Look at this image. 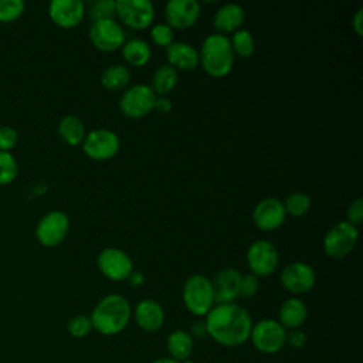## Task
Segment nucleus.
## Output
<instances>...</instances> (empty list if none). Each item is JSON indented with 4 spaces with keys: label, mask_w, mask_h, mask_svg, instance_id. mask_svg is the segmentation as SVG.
Masks as SVG:
<instances>
[{
    "label": "nucleus",
    "mask_w": 363,
    "mask_h": 363,
    "mask_svg": "<svg viewBox=\"0 0 363 363\" xmlns=\"http://www.w3.org/2000/svg\"><path fill=\"white\" fill-rule=\"evenodd\" d=\"M180 363H193V362H190V360L187 359V360H183V362H180Z\"/></svg>",
    "instance_id": "c03bdc74"
},
{
    "label": "nucleus",
    "mask_w": 363,
    "mask_h": 363,
    "mask_svg": "<svg viewBox=\"0 0 363 363\" xmlns=\"http://www.w3.org/2000/svg\"><path fill=\"white\" fill-rule=\"evenodd\" d=\"M204 323L207 335L225 347L244 345L252 328L250 312L235 302L214 305L206 315Z\"/></svg>",
    "instance_id": "f257e3e1"
},
{
    "label": "nucleus",
    "mask_w": 363,
    "mask_h": 363,
    "mask_svg": "<svg viewBox=\"0 0 363 363\" xmlns=\"http://www.w3.org/2000/svg\"><path fill=\"white\" fill-rule=\"evenodd\" d=\"M129 82H130V71L122 64L109 65L108 68H105V71L101 75L102 86L111 92L126 89Z\"/></svg>",
    "instance_id": "bb28decb"
},
{
    "label": "nucleus",
    "mask_w": 363,
    "mask_h": 363,
    "mask_svg": "<svg viewBox=\"0 0 363 363\" xmlns=\"http://www.w3.org/2000/svg\"><path fill=\"white\" fill-rule=\"evenodd\" d=\"M115 16L132 30H145L155 21V7L149 0H116Z\"/></svg>",
    "instance_id": "9d476101"
},
{
    "label": "nucleus",
    "mask_w": 363,
    "mask_h": 363,
    "mask_svg": "<svg viewBox=\"0 0 363 363\" xmlns=\"http://www.w3.org/2000/svg\"><path fill=\"white\" fill-rule=\"evenodd\" d=\"M152 363H180V362H177V360H174V359H172V357H162V359L153 360Z\"/></svg>",
    "instance_id": "37998d69"
},
{
    "label": "nucleus",
    "mask_w": 363,
    "mask_h": 363,
    "mask_svg": "<svg viewBox=\"0 0 363 363\" xmlns=\"http://www.w3.org/2000/svg\"><path fill=\"white\" fill-rule=\"evenodd\" d=\"M122 57L132 67H143L152 57L150 45L142 38H132L122 45Z\"/></svg>",
    "instance_id": "b1692460"
},
{
    "label": "nucleus",
    "mask_w": 363,
    "mask_h": 363,
    "mask_svg": "<svg viewBox=\"0 0 363 363\" xmlns=\"http://www.w3.org/2000/svg\"><path fill=\"white\" fill-rule=\"evenodd\" d=\"M284 203V208H285V213L286 216H291V217H302L305 216L309 208H311V197L302 191H295V193H291Z\"/></svg>",
    "instance_id": "c85d7f7f"
},
{
    "label": "nucleus",
    "mask_w": 363,
    "mask_h": 363,
    "mask_svg": "<svg viewBox=\"0 0 363 363\" xmlns=\"http://www.w3.org/2000/svg\"><path fill=\"white\" fill-rule=\"evenodd\" d=\"M18 173V164L11 152H0V184L11 183Z\"/></svg>",
    "instance_id": "7c9ffc66"
},
{
    "label": "nucleus",
    "mask_w": 363,
    "mask_h": 363,
    "mask_svg": "<svg viewBox=\"0 0 363 363\" xmlns=\"http://www.w3.org/2000/svg\"><path fill=\"white\" fill-rule=\"evenodd\" d=\"M245 259L251 274L255 277H268L277 269L279 264V254L272 242L258 240L248 247Z\"/></svg>",
    "instance_id": "f8f14e48"
},
{
    "label": "nucleus",
    "mask_w": 363,
    "mask_h": 363,
    "mask_svg": "<svg viewBox=\"0 0 363 363\" xmlns=\"http://www.w3.org/2000/svg\"><path fill=\"white\" fill-rule=\"evenodd\" d=\"M279 282L291 294H306L316 284V272L309 264L294 261L282 268L279 272Z\"/></svg>",
    "instance_id": "4468645a"
},
{
    "label": "nucleus",
    "mask_w": 363,
    "mask_h": 363,
    "mask_svg": "<svg viewBox=\"0 0 363 363\" xmlns=\"http://www.w3.org/2000/svg\"><path fill=\"white\" fill-rule=\"evenodd\" d=\"M155 109L160 113H167L172 109V102L166 96H157L156 104H155Z\"/></svg>",
    "instance_id": "a19ab883"
},
{
    "label": "nucleus",
    "mask_w": 363,
    "mask_h": 363,
    "mask_svg": "<svg viewBox=\"0 0 363 363\" xmlns=\"http://www.w3.org/2000/svg\"><path fill=\"white\" fill-rule=\"evenodd\" d=\"M259 289V281L258 277H255L254 274H245L241 275V281H240V296L242 298H252L257 295Z\"/></svg>",
    "instance_id": "f704fd0d"
},
{
    "label": "nucleus",
    "mask_w": 363,
    "mask_h": 363,
    "mask_svg": "<svg viewBox=\"0 0 363 363\" xmlns=\"http://www.w3.org/2000/svg\"><path fill=\"white\" fill-rule=\"evenodd\" d=\"M88 37L92 45L104 52L121 50L125 44V30L122 24L115 18L91 23Z\"/></svg>",
    "instance_id": "1a4fd4ad"
},
{
    "label": "nucleus",
    "mask_w": 363,
    "mask_h": 363,
    "mask_svg": "<svg viewBox=\"0 0 363 363\" xmlns=\"http://www.w3.org/2000/svg\"><path fill=\"white\" fill-rule=\"evenodd\" d=\"M289 345L291 347L295 349H301L305 343H306V335L305 332L299 330V329H292L289 332H286V339H285V345Z\"/></svg>",
    "instance_id": "4c0bfd02"
},
{
    "label": "nucleus",
    "mask_w": 363,
    "mask_h": 363,
    "mask_svg": "<svg viewBox=\"0 0 363 363\" xmlns=\"http://www.w3.org/2000/svg\"><path fill=\"white\" fill-rule=\"evenodd\" d=\"M86 7L81 0H52L48 6V16L61 28H74L85 17Z\"/></svg>",
    "instance_id": "f3484780"
},
{
    "label": "nucleus",
    "mask_w": 363,
    "mask_h": 363,
    "mask_svg": "<svg viewBox=\"0 0 363 363\" xmlns=\"http://www.w3.org/2000/svg\"><path fill=\"white\" fill-rule=\"evenodd\" d=\"M18 140V133L13 126L4 125L0 128V152H11Z\"/></svg>",
    "instance_id": "c9c22d12"
},
{
    "label": "nucleus",
    "mask_w": 363,
    "mask_h": 363,
    "mask_svg": "<svg viewBox=\"0 0 363 363\" xmlns=\"http://www.w3.org/2000/svg\"><path fill=\"white\" fill-rule=\"evenodd\" d=\"M201 13L197 0H170L164 6V20L170 28L184 30L193 27Z\"/></svg>",
    "instance_id": "2eb2a0df"
},
{
    "label": "nucleus",
    "mask_w": 363,
    "mask_h": 363,
    "mask_svg": "<svg viewBox=\"0 0 363 363\" xmlns=\"http://www.w3.org/2000/svg\"><path fill=\"white\" fill-rule=\"evenodd\" d=\"M362 220H363V200L357 197L346 208V221L357 227L362 223Z\"/></svg>",
    "instance_id": "e433bc0d"
},
{
    "label": "nucleus",
    "mask_w": 363,
    "mask_h": 363,
    "mask_svg": "<svg viewBox=\"0 0 363 363\" xmlns=\"http://www.w3.org/2000/svg\"><path fill=\"white\" fill-rule=\"evenodd\" d=\"M193 346H194V339L189 332L182 329L172 332L166 340V347L170 357L177 362L187 360L193 352Z\"/></svg>",
    "instance_id": "5701e85b"
},
{
    "label": "nucleus",
    "mask_w": 363,
    "mask_h": 363,
    "mask_svg": "<svg viewBox=\"0 0 363 363\" xmlns=\"http://www.w3.org/2000/svg\"><path fill=\"white\" fill-rule=\"evenodd\" d=\"M167 64L179 71H191L200 65L199 51L189 43L174 41L166 48Z\"/></svg>",
    "instance_id": "aec40b11"
},
{
    "label": "nucleus",
    "mask_w": 363,
    "mask_h": 363,
    "mask_svg": "<svg viewBox=\"0 0 363 363\" xmlns=\"http://www.w3.org/2000/svg\"><path fill=\"white\" fill-rule=\"evenodd\" d=\"M69 231V218L61 210H52L44 214L35 227V238L44 247H57Z\"/></svg>",
    "instance_id": "9b49d317"
},
{
    "label": "nucleus",
    "mask_w": 363,
    "mask_h": 363,
    "mask_svg": "<svg viewBox=\"0 0 363 363\" xmlns=\"http://www.w3.org/2000/svg\"><path fill=\"white\" fill-rule=\"evenodd\" d=\"M177 81L179 72L169 64H164L156 68V71L153 72L150 88L153 89L156 96H167L177 85Z\"/></svg>",
    "instance_id": "a878e982"
},
{
    "label": "nucleus",
    "mask_w": 363,
    "mask_h": 363,
    "mask_svg": "<svg viewBox=\"0 0 363 363\" xmlns=\"http://www.w3.org/2000/svg\"><path fill=\"white\" fill-rule=\"evenodd\" d=\"M352 27L354 30V33L360 37L363 35V9H359L356 11V14L352 18Z\"/></svg>",
    "instance_id": "ea45409f"
},
{
    "label": "nucleus",
    "mask_w": 363,
    "mask_h": 363,
    "mask_svg": "<svg viewBox=\"0 0 363 363\" xmlns=\"http://www.w3.org/2000/svg\"><path fill=\"white\" fill-rule=\"evenodd\" d=\"M250 339L257 350L261 353L272 354L285 346L286 329L275 319H261L252 323Z\"/></svg>",
    "instance_id": "0eeeda50"
},
{
    "label": "nucleus",
    "mask_w": 363,
    "mask_h": 363,
    "mask_svg": "<svg viewBox=\"0 0 363 363\" xmlns=\"http://www.w3.org/2000/svg\"><path fill=\"white\" fill-rule=\"evenodd\" d=\"M96 267L99 272L111 281L128 279L133 271L132 258L121 248L106 247L96 257Z\"/></svg>",
    "instance_id": "ddd939ff"
},
{
    "label": "nucleus",
    "mask_w": 363,
    "mask_h": 363,
    "mask_svg": "<svg viewBox=\"0 0 363 363\" xmlns=\"http://www.w3.org/2000/svg\"><path fill=\"white\" fill-rule=\"evenodd\" d=\"M68 333L72 337H85L92 330V323L86 315H75L68 320Z\"/></svg>",
    "instance_id": "72a5a7b5"
},
{
    "label": "nucleus",
    "mask_w": 363,
    "mask_h": 363,
    "mask_svg": "<svg viewBox=\"0 0 363 363\" xmlns=\"http://www.w3.org/2000/svg\"><path fill=\"white\" fill-rule=\"evenodd\" d=\"M128 281L132 286H142L145 284V274L142 271H136L133 269L130 272V275L128 277Z\"/></svg>",
    "instance_id": "79ce46f5"
},
{
    "label": "nucleus",
    "mask_w": 363,
    "mask_h": 363,
    "mask_svg": "<svg viewBox=\"0 0 363 363\" xmlns=\"http://www.w3.org/2000/svg\"><path fill=\"white\" fill-rule=\"evenodd\" d=\"M132 315L138 326L145 332H156L164 323V311L155 299H142L138 302Z\"/></svg>",
    "instance_id": "6ab92c4d"
},
{
    "label": "nucleus",
    "mask_w": 363,
    "mask_h": 363,
    "mask_svg": "<svg viewBox=\"0 0 363 363\" xmlns=\"http://www.w3.org/2000/svg\"><path fill=\"white\" fill-rule=\"evenodd\" d=\"M58 135L67 145L78 146L86 135L84 122L75 115H65L58 123Z\"/></svg>",
    "instance_id": "393cba45"
},
{
    "label": "nucleus",
    "mask_w": 363,
    "mask_h": 363,
    "mask_svg": "<svg viewBox=\"0 0 363 363\" xmlns=\"http://www.w3.org/2000/svg\"><path fill=\"white\" fill-rule=\"evenodd\" d=\"M308 318V308L305 302L299 298H288L285 299L278 311V322L284 326V329H299Z\"/></svg>",
    "instance_id": "4be33fe9"
},
{
    "label": "nucleus",
    "mask_w": 363,
    "mask_h": 363,
    "mask_svg": "<svg viewBox=\"0 0 363 363\" xmlns=\"http://www.w3.org/2000/svg\"><path fill=\"white\" fill-rule=\"evenodd\" d=\"M132 318L129 301L121 294H109L98 301L89 319L92 329L111 336L121 333Z\"/></svg>",
    "instance_id": "f03ea898"
},
{
    "label": "nucleus",
    "mask_w": 363,
    "mask_h": 363,
    "mask_svg": "<svg viewBox=\"0 0 363 363\" xmlns=\"http://www.w3.org/2000/svg\"><path fill=\"white\" fill-rule=\"evenodd\" d=\"M359 240V230L356 225L345 221L336 223L328 230L323 237V252L333 259H342L347 257L356 247Z\"/></svg>",
    "instance_id": "39448f33"
},
{
    "label": "nucleus",
    "mask_w": 363,
    "mask_h": 363,
    "mask_svg": "<svg viewBox=\"0 0 363 363\" xmlns=\"http://www.w3.org/2000/svg\"><path fill=\"white\" fill-rule=\"evenodd\" d=\"M189 333L191 335V337H193V339H194V337L201 339V337L208 336V335H207V329H206V323H204L203 320H197V322H194V323L191 325V332H189Z\"/></svg>",
    "instance_id": "58836bf2"
},
{
    "label": "nucleus",
    "mask_w": 363,
    "mask_h": 363,
    "mask_svg": "<svg viewBox=\"0 0 363 363\" xmlns=\"http://www.w3.org/2000/svg\"><path fill=\"white\" fill-rule=\"evenodd\" d=\"M91 21H99L106 18H113L116 14V1L115 0H96L91 3L86 10Z\"/></svg>",
    "instance_id": "c756f323"
},
{
    "label": "nucleus",
    "mask_w": 363,
    "mask_h": 363,
    "mask_svg": "<svg viewBox=\"0 0 363 363\" xmlns=\"http://www.w3.org/2000/svg\"><path fill=\"white\" fill-rule=\"evenodd\" d=\"M199 58L203 69L213 78H223L228 75L235 62L230 38L218 33L208 34L203 40Z\"/></svg>",
    "instance_id": "7ed1b4c3"
},
{
    "label": "nucleus",
    "mask_w": 363,
    "mask_h": 363,
    "mask_svg": "<svg viewBox=\"0 0 363 363\" xmlns=\"http://www.w3.org/2000/svg\"><path fill=\"white\" fill-rule=\"evenodd\" d=\"M156 99L157 96L150 85L136 84L122 92L118 105L122 115L132 119H140L155 111Z\"/></svg>",
    "instance_id": "423d86ee"
},
{
    "label": "nucleus",
    "mask_w": 363,
    "mask_h": 363,
    "mask_svg": "<svg viewBox=\"0 0 363 363\" xmlns=\"http://www.w3.org/2000/svg\"><path fill=\"white\" fill-rule=\"evenodd\" d=\"M150 38L155 45L167 48L172 43H174L173 28H170L166 23L153 24L150 28Z\"/></svg>",
    "instance_id": "473e14b6"
},
{
    "label": "nucleus",
    "mask_w": 363,
    "mask_h": 363,
    "mask_svg": "<svg viewBox=\"0 0 363 363\" xmlns=\"http://www.w3.org/2000/svg\"><path fill=\"white\" fill-rule=\"evenodd\" d=\"M84 153L96 162H105L115 157L121 149L119 136L111 129H94L82 140Z\"/></svg>",
    "instance_id": "6e6552de"
},
{
    "label": "nucleus",
    "mask_w": 363,
    "mask_h": 363,
    "mask_svg": "<svg viewBox=\"0 0 363 363\" xmlns=\"http://www.w3.org/2000/svg\"><path fill=\"white\" fill-rule=\"evenodd\" d=\"M26 9L23 0H0V23H11L17 20Z\"/></svg>",
    "instance_id": "2f4dec72"
},
{
    "label": "nucleus",
    "mask_w": 363,
    "mask_h": 363,
    "mask_svg": "<svg viewBox=\"0 0 363 363\" xmlns=\"http://www.w3.org/2000/svg\"><path fill=\"white\" fill-rule=\"evenodd\" d=\"M182 299L191 315L206 316L216 305L211 279L201 274L190 275L183 284Z\"/></svg>",
    "instance_id": "20e7f679"
},
{
    "label": "nucleus",
    "mask_w": 363,
    "mask_h": 363,
    "mask_svg": "<svg viewBox=\"0 0 363 363\" xmlns=\"http://www.w3.org/2000/svg\"><path fill=\"white\" fill-rule=\"evenodd\" d=\"M244 9L237 3H227L216 11L213 17V26L218 34L227 35L230 33L233 34L234 31L240 30V27L244 24Z\"/></svg>",
    "instance_id": "412c9836"
},
{
    "label": "nucleus",
    "mask_w": 363,
    "mask_h": 363,
    "mask_svg": "<svg viewBox=\"0 0 363 363\" xmlns=\"http://www.w3.org/2000/svg\"><path fill=\"white\" fill-rule=\"evenodd\" d=\"M230 44L234 55L240 58H250L255 51V40L251 31L245 28H240L234 31L230 38Z\"/></svg>",
    "instance_id": "cd10ccee"
},
{
    "label": "nucleus",
    "mask_w": 363,
    "mask_h": 363,
    "mask_svg": "<svg viewBox=\"0 0 363 363\" xmlns=\"http://www.w3.org/2000/svg\"><path fill=\"white\" fill-rule=\"evenodd\" d=\"M286 218L284 203L275 197H265L259 200L252 210V221L261 231L278 230Z\"/></svg>",
    "instance_id": "dca6fc26"
},
{
    "label": "nucleus",
    "mask_w": 363,
    "mask_h": 363,
    "mask_svg": "<svg viewBox=\"0 0 363 363\" xmlns=\"http://www.w3.org/2000/svg\"><path fill=\"white\" fill-rule=\"evenodd\" d=\"M241 274L235 268H223L211 279L214 303H233L240 296Z\"/></svg>",
    "instance_id": "a211bd4d"
}]
</instances>
